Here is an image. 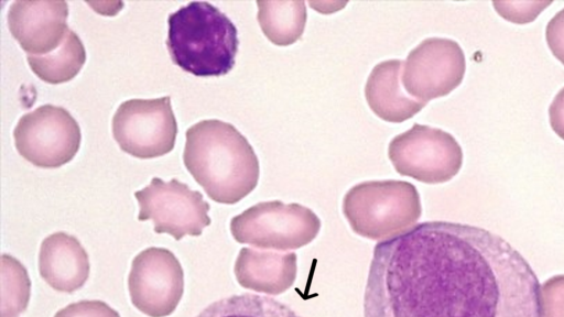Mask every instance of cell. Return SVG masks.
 Segmentation results:
<instances>
[{"label": "cell", "mask_w": 564, "mask_h": 317, "mask_svg": "<svg viewBox=\"0 0 564 317\" xmlns=\"http://www.w3.org/2000/svg\"><path fill=\"white\" fill-rule=\"evenodd\" d=\"M402 62L389 59L377 64L365 86L370 109L380 119L399 123L412 118L426 103L411 97L401 86Z\"/></svg>", "instance_id": "cell-15"}, {"label": "cell", "mask_w": 564, "mask_h": 317, "mask_svg": "<svg viewBox=\"0 0 564 317\" xmlns=\"http://www.w3.org/2000/svg\"><path fill=\"white\" fill-rule=\"evenodd\" d=\"M89 271L88 254L76 237L58 231L42 241L39 272L53 289L74 293L86 283Z\"/></svg>", "instance_id": "cell-13"}, {"label": "cell", "mask_w": 564, "mask_h": 317, "mask_svg": "<svg viewBox=\"0 0 564 317\" xmlns=\"http://www.w3.org/2000/svg\"><path fill=\"white\" fill-rule=\"evenodd\" d=\"M31 281L20 261L1 255V317H19L29 304Z\"/></svg>", "instance_id": "cell-19"}, {"label": "cell", "mask_w": 564, "mask_h": 317, "mask_svg": "<svg viewBox=\"0 0 564 317\" xmlns=\"http://www.w3.org/2000/svg\"><path fill=\"white\" fill-rule=\"evenodd\" d=\"M54 317H120V315L105 302L80 300L59 309Z\"/></svg>", "instance_id": "cell-22"}, {"label": "cell", "mask_w": 564, "mask_h": 317, "mask_svg": "<svg viewBox=\"0 0 564 317\" xmlns=\"http://www.w3.org/2000/svg\"><path fill=\"white\" fill-rule=\"evenodd\" d=\"M183 162L216 203L232 205L257 186L260 167L248 140L230 123L198 121L186 131Z\"/></svg>", "instance_id": "cell-2"}, {"label": "cell", "mask_w": 564, "mask_h": 317, "mask_svg": "<svg viewBox=\"0 0 564 317\" xmlns=\"http://www.w3.org/2000/svg\"><path fill=\"white\" fill-rule=\"evenodd\" d=\"M321 220L310 208L280 200L258 203L230 221V232L239 243L258 249H300L318 234Z\"/></svg>", "instance_id": "cell-5"}, {"label": "cell", "mask_w": 564, "mask_h": 317, "mask_svg": "<svg viewBox=\"0 0 564 317\" xmlns=\"http://www.w3.org/2000/svg\"><path fill=\"white\" fill-rule=\"evenodd\" d=\"M134 196L139 204L138 219L153 221L156 233H169L178 241L185 236H200L210 225L209 204L200 192L175 178L164 182L153 177Z\"/></svg>", "instance_id": "cell-9"}, {"label": "cell", "mask_w": 564, "mask_h": 317, "mask_svg": "<svg viewBox=\"0 0 564 317\" xmlns=\"http://www.w3.org/2000/svg\"><path fill=\"white\" fill-rule=\"evenodd\" d=\"M196 317H302L275 298L245 293L220 298Z\"/></svg>", "instance_id": "cell-18"}, {"label": "cell", "mask_w": 564, "mask_h": 317, "mask_svg": "<svg viewBox=\"0 0 564 317\" xmlns=\"http://www.w3.org/2000/svg\"><path fill=\"white\" fill-rule=\"evenodd\" d=\"M257 6L260 28L273 44L288 46L300 40L307 18L304 1H257Z\"/></svg>", "instance_id": "cell-16"}, {"label": "cell", "mask_w": 564, "mask_h": 317, "mask_svg": "<svg viewBox=\"0 0 564 317\" xmlns=\"http://www.w3.org/2000/svg\"><path fill=\"white\" fill-rule=\"evenodd\" d=\"M234 273L240 286L267 295L285 293L297 276L294 252L263 251L242 248L235 262Z\"/></svg>", "instance_id": "cell-14"}, {"label": "cell", "mask_w": 564, "mask_h": 317, "mask_svg": "<svg viewBox=\"0 0 564 317\" xmlns=\"http://www.w3.org/2000/svg\"><path fill=\"white\" fill-rule=\"evenodd\" d=\"M112 135L120 149L139 158H152L173 150L177 123L170 96L130 99L112 117Z\"/></svg>", "instance_id": "cell-8"}, {"label": "cell", "mask_w": 564, "mask_h": 317, "mask_svg": "<svg viewBox=\"0 0 564 317\" xmlns=\"http://www.w3.org/2000/svg\"><path fill=\"white\" fill-rule=\"evenodd\" d=\"M549 117L553 131L564 140V87L554 97L549 108Z\"/></svg>", "instance_id": "cell-24"}, {"label": "cell", "mask_w": 564, "mask_h": 317, "mask_svg": "<svg viewBox=\"0 0 564 317\" xmlns=\"http://www.w3.org/2000/svg\"><path fill=\"white\" fill-rule=\"evenodd\" d=\"M166 47L171 59L195 76L229 73L238 52V31L231 20L207 1H191L167 18Z\"/></svg>", "instance_id": "cell-3"}, {"label": "cell", "mask_w": 564, "mask_h": 317, "mask_svg": "<svg viewBox=\"0 0 564 317\" xmlns=\"http://www.w3.org/2000/svg\"><path fill=\"white\" fill-rule=\"evenodd\" d=\"M542 317H564V274L554 275L541 285Z\"/></svg>", "instance_id": "cell-20"}, {"label": "cell", "mask_w": 564, "mask_h": 317, "mask_svg": "<svg viewBox=\"0 0 564 317\" xmlns=\"http://www.w3.org/2000/svg\"><path fill=\"white\" fill-rule=\"evenodd\" d=\"M28 62L40 79L61 84L78 74L86 62V51L79 36L68 28L55 50L43 55H28Z\"/></svg>", "instance_id": "cell-17"}, {"label": "cell", "mask_w": 564, "mask_h": 317, "mask_svg": "<svg viewBox=\"0 0 564 317\" xmlns=\"http://www.w3.org/2000/svg\"><path fill=\"white\" fill-rule=\"evenodd\" d=\"M68 17L66 1H13L8 25L28 55H43L55 50L65 36Z\"/></svg>", "instance_id": "cell-12"}, {"label": "cell", "mask_w": 564, "mask_h": 317, "mask_svg": "<svg viewBox=\"0 0 564 317\" xmlns=\"http://www.w3.org/2000/svg\"><path fill=\"white\" fill-rule=\"evenodd\" d=\"M401 83L411 97L426 103L453 91L466 70L459 44L444 37L422 41L402 63Z\"/></svg>", "instance_id": "cell-10"}, {"label": "cell", "mask_w": 564, "mask_h": 317, "mask_svg": "<svg viewBox=\"0 0 564 317\" xmlns=\"http://www.w3.org/2000/svg\"><path fill=\"white\" fill-rule=\"evenodd\" d=\"M545 39L552 54L564 65V9L549 21Z\"/></svg>", "instance_id": "cell-23"}, {"label": "cell", "mask_w": 564, "mask_h": 317, "mask_svg": "<svg viewBox=\"0 0 564 317\" xmlns=\"http://www.w3.org/2000/svg\"><path fill=\"white\" fill-rule=\"evenodd\" d=\"M131 303L149 317H166L184 292V273L173 252L151 247L135 255L128 276Z\"/></svg>", "instance_id": "cell-11"}, {"label": "cell", "mask_w": 564, "mask_h": 317, "mask_svg": "<svg viewBox=\"0 0 564 317\" xmlns=\"http://www.w3.org/2000/svg\"><path fill=\"white\" fill-rule=\"evenodd\" d=\"M364 317H542L541 285L500 236L425 221L376 244Z\"/></svg>", "instance_id": "cell-1"}, {"label": "cell", "mask_w": 564, "mask_h": 317, "mask_svg": "<svg viewBox=\"0 0 564 317\" xmlns=\"http://www.w3.org/2000/svg\"><path fill=\"white\" fill-rule=\"evenodd\" d=\"M343 212L355 233L387 240L412 228L422 207L415 186L409 182L368 181L346 193Z\"/></svg>", "instance_id": "cell-4"}, {"label": "cell", "mask_w": 564, "mask_h": 317, "mask_svg": "<svg viewBox=\"0 0 564 317\" xmlns=\"http://www.w3.org/2000/svg\"><path fill=\"white\" fill-rule=\"evenodd\" d=\"M550 4L551 2H492L501 17L516 23L533 21Z\"/></svg>", "instance_id": "cell-21"}, {"label": "cell", "mask_w": 564, "mask_h": 317, "mask_svg": "<svg viewBox=\"0 0 564 317\" xmlns=\"http://www.w3.org/2000/svg\"><path fill=\"white\" fill-rule=\"evenodd\" d=\"M388 155L399 174L426 184L452 179L463 164L462 147L452 134L419 123L391 140Z\"/></svg>", "instance_id": "cell-6"}, {"label": "cell", "mask_w": 564, "mask_h": 317, "mask_svg": "<svg viewBox=\"0 0 564 317\" xmlns=\"http://www.w3.org/2000/svg\"><path fill=\"white\" fill-rule=\"evenodd\" d=\"M14 144L26 161L54 168L68 163L80 145V128L69 111L43 105L23 114L14 130Z\"/></svg>", "instance_id": "cell-7"}]
</instances>
